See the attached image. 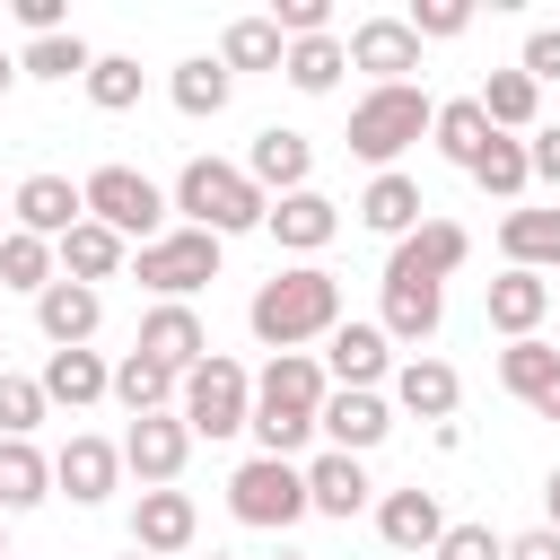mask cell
<instances>
[{
  "label": "cell",
  "mask_w": 560,
  "mask_h": 560,
  "mask_svg": "<svg viewBox=\"0 0 560 560\" xmlns=\"http://www.w3.org/2000/svg\"><path fill=\"white\" fill-rule=\"evenodd\" d=\"M332 324H341V280L324 271V262H289V271H271L254 298H245V332L280 359V350H306V341H332Z\"/></svg>",
  "instance_id": "1"
},
{
  "label": "cell",
  "mask_w": 560,
  "mask_h": 560,
  "mask_svg": "<svg viewBox=\"0 0 560 560\" xmlns=\"http://www.w3.org/2000/svg\"><path fill=\"white\" fill-rule=\"evenodd\" d=\"M324 394H332L324 359H315V350H280V359L254 376V438H262V455H289V464H298V446H306L315 420H324Z\"/></svg>",
  "instance_id": "2"
},
{
  "label": "cell",
  "mask_w": 560,
  "mask_h": 560,
  "mask_svg": "<svg viewBox=\"0 0 560 560\" xmlns=\"http://www.w3.org/2000/svg\"><path fill=\"white\" fill-rule=\"evenodd\" d=\"M175 210H184V228H210V236L228 245V236H245V228L271 219V192H262L245 166H228V158H184Z\"/></svg>",
  "instance_id": "3"
},
{
  "label": "cell",
  "mask_w": 560,
  "mask_h": 560,
  "mask_svg": "<svg viewBox=\"0 0 560 560\" xmlns=\"http://www.w3.org/2000/svg\"><path fill=\"white\" fill-rule=\"evenodd\" d=\"M429 122H438V96L402 79V88H368V96L350 105V131H341V140H350V158H368V166L385 175V166H394Z\"/></svg>",
  "instance_id": "4"
},
{
  "label": "cell",
  "mask_w": 560,
  "mask_h": 560,
  "mask_svg": "<svg viewBox=\"0 0 560 560\" xmlns=\"http://www.w3.org/2000/svg\"><path fill=\"white\" fill-rule=\"evenodd\" d=\"M228 516L254 525V534H289L298 516H315L306 464H289V455H245V464L228 472Z\"/></svg>",
  "instance_id": "5"
},
{
  "label": "cell",
  "mask_w": 560,
  "mask_h": 560,
  "mask_svg": "<svg viewBox=\"0 0 560 560\" xmlns=\"http://www.w3.org/2000/svg\"><path fill=\"white\" fill-rule=\"evenodd\" d=\"M79 192H88V219H96V228H114L131 254L166 236V210H175V192H158L140 166H96Z\"/></svg>",
  "instance_id": "6"
},
{
  "label": "cell",
  "mask_w": 560,
  "mask_h": 560,
  "mask_svg": "<svg viewBox=\"0 0 560 560\" xmlns=\"http://www.w3.org/2000/svg\"><path fill=\"white\" fill-rule=\"evenodd\" d=\"M131 280H140L158 306H192V289L219 280V236H210V228H166L158 245L131 254Z\"/></svg>",
  "instance_id": "7"
},
{
  "label": "cell",
  "mask_w": 560,
  "mask_h": 560,
  "mask_svg": "<svg viewBox=\"0 0 560 560\" xmlns=\"http://www.w3.org/2000/svg\"><path fill=\"white\" fill-rule=\"evenodd\" d=\"M175 411H184V429H192V438H236V429H254V376H245L228 350H210V359L184 376Z\"/></svg>",
  "instance_id": "8"
},
{
  "label": "cell",
  "mask_w": 560,
  "mask_h": 560,
  "mask_svg": "<svg viewBox=\"0 0 560 560\" xmlns=\"http://www.w3.org/2000/svg\"><path fill=\"white\" fill-rule=\"evenodd\" d=\"M464 262H472V236H464L455 219H420V228L385 254V280H429V289H446Z\"/></svg>",
  "instance_id": "9"
},
{
  "label": "cell",
  "mask_w": 560,
  "mask_h": 560,
  "mask_svg": "<svg viewBox=\"0 0 560 560\" xmlns=\"http://www.w3.org/2000/svg\"><path fill=\"white\" fill-rule=\"evenodd\" d=\"M184 455H192L184 411H149V420H131V429H122V472H140V490H175Z\"/></svg>",
  "instance_id": "10"
},
{
  "label": "cell",
  "mask_w": 560,
  "mask_h": 560,
  "mask_svg": "<svg viewBox=\"0 0 560 560\" xmlns=\"http://www.w3.org/2000/svg\"><path fill=\"white\" fill-rule=\"evenodd\" d=\"M324 376H332V385H368V394H376V385L394 376V341H385V324H376V315H341V324H332V341H324Z\"/></svg>",
  "instance_id": "11"
},
{
  "label": "cell",
  "mask_w": 560,
  "mask_h": 560,
  "mask_svg": "<svg viewBox=\"0 0 560 560\" xmlns=\"http://www.w3.org/2000/svg\"><path fill=\"white\" fill-rule=\"evenodd\" d=\"M350 70H368V88H402V79L420 70L411 18H359V26H350Z\"/></svg>",
  "instance_id": "12"
},
{
  "label": "cell",
  "mask_w": 560,
  "mask_h": 560,
  "mask_svg": "<svg viewBox=\"0 0 560 560\" xmlns=\"http://www.w3.org/2000/svg\"><path fill=\"white\" fill-rule=\"evenodd\" d=\"M262 228H271V245H280V254H298V262H315V254H324V245L341 236V201H324V192L306 184V192H280Z\"/></svg>",
  "instance_id": "13"
},
{
  "label": "cell",
  "mask_w": 560,
  "mask_h": 560,
  "mask_svg": "<svg viewBox=\"0 0 560 560\" xmlns=\"http://www.w3.org/2000/svg\"><path fill=\"white\" fill-rule=\"evenodd\" d=\"M315 429H324L341 455H368V446H385V429H394V394H368V385H332Z\"/></svg>",
  "instance_id": "14"
},
{
  "label": "cell",
  "mask_w": 560,
  "mask_h": 560,
  "mask_svg": "<svg viewBox=\"0 0 560 560\" xmlns=\"http://www.w3.org/2000/svg\"><path fill=\"white\" fill-rule=\"evenodd\" d=\"M114 481H122V446L114 438H70L61 455H52V490L70 499V508H96V499H114Z\"/></svg>",
  "instance_id": "15"
},
{
  "label": "cell",
  "mask_w": 560,
  "mask_h": 560,
  "mask_svg": "<svg viewBox=\"0 0 560 560\" xmlns=\"http://www.w3.org/2000/svg\"><path fill=\"white\" fill-rule=\"evenodd\" d=\"M192 534H201V508L184 490H140L131 499V551L175 560V551H192Z\"/></svg>",
  "instance_id": "16"
},
{
  "label": "cell",
  "mask_w": 560,
  "mask_h": 560,
  "mask_svg": "<svg viewBox=\"0 0 560 560\" xmlns=\"http://www.w3.org/2000/svg\"><path fill=\"white\" fill-rule=\"evenodd\" d=\"M376 534H385V551H402V560H420V551H438L446 542V508H438V490H385L376 499Z\"/></svg>",
  "instance_id": "17"
},
{
  "label": "cell",
  "mask_w": 560,
  "mask_h": 560,
  "mask_svg": "<svg viewBox=\"0 0 560 560\" xmlns=\"http://www.w3.org/2000/svg\"><path fill=\"white\" fill-rule=\"evenodd\" d=\"M9 219H18L26 236H52V245H61V236L88 219V192H79L70 175H26V184L9 192Z\"/></svg>",
  "instance_id": "18"
},
{
  "label": "cell",
  "mask_w": 560,
  "mask_h": 560,
  "mask_svg": "<svg viewBox=\"0 0 560 560\" xmlns=\"http://www.w3.org/2000/svg\"><path fill=\"white\" fill-rule=\"evenodd\" d=\"M245 175L280 201V192H306V175H315V140L306 131H289V122H271V131H254V149H245Z\"/></svg>",
  "instance_id": "19"
},
{
  "label": "cell",
  "mask_w": 560,
  "mask_h": 560,
  "mask_svg": "<svg viewBox=\"0 0 560 560\" xmlns=\"http://www.w3.org/2000/svg\"><path fill=\"white\" fill-rule=\"evenodd\" d=\"M96 324H105V298H96L88 280H52V289L35 298V332H44L52 350H88Z\"/></svg>",
  "instance_id": "20"
},
{
  "label": "cell",
  "mask_w": 560,
  "mask_h": 560,
  "mask_svg": "<svg viewBox=\"0 0 560 560\" xmlns=\"http://www.w3.org/2000/svg\"><path fill=\"white\" fill-rule=\"evenodd\" d=\"M131 350H140V359H158V368H175V376H192V368L210 359V332H201V315H192V306H149Z\"/></svg>",
  "instance_id": "21"
},
{
  "label": "cell",
  "mask_w": 560,
  "mask_h": 560,
  "mask_svg": "<svg viewBox=\"0 0 560 560\" xmlns=\"http://www.w3.org/2000/svg\"><path fill=\"white\" fill-rule=\"evenodd\" d=\"M455 402H464V376L446 368V359H402L394 368V411H411V420H455Z\"/></svg>",
  "instance_id": "22"
},
{
  "label": "cell",
  "mask_w": 560,
  "mask_h": 560,
  "mask_svg": "<svg viewBox=\"0 0 560 560\" xmlns=\"http://www.w3.org/2000/svg\"><path fill=\"white\" fill-rule=\"evenodd\" d=\"M306 499H315V516H359L368 499H376V481H368V464L359 455H341V446H324L315 464H306Z\"/></svg>",
  "instance_id": "23"
},
{
  "label": "cell",
  "mask_w": 560,
  "mask_h": 560,
  "mask_svg": "<svg viewBox=\"0 0 560 560\" xmlns=\"http://www.w3.org/2000/svg\"><path fill=\"white\" fill-rule=\"evenodd\" d=\"M376 324H385V341H438V324H446V289H429V280H385V306H376Z\"/></svg>",
  "instance_id": "24"
},
{
  "label": "cell",
  "mask_w": 560,
  "mask_h": 560,
  "mask_svg": "<svg viewBox=\"0 0 560 560\" xmlns=\"http://www.w3.org/2000/svg\"><path fill=\"white\" fill-rule=\"evenodd\" d=\"M420 210H429V201H420V184H411L402 166L368 175V192H359V228H376V236H394V245L420 228Z\"/></svg>",
  "instance_id": "25"
},
{
  "label": "cell",
  "mask_w": 560,
  "mask_h": 560,
  "mask_svg": "<svg viewBox=\"0 0 560 560\" xmlns=\"http://www.w3.org/2000/svg\"><path fill=\"white\" fill-rule=\"evenodd\" d=\"M542 315H551V280H542V271H499V280H490V332L534 341Z\"/></svg>",
  "instance_id": "26"
},
{
  "label": "cell",
  "mask_w": 560,
  "mask_h": 560,
  "mask_svg": "<svg viewBox=\"0 0 560 560\" xmlns=\"http://www.w3.org/2000/svg\"><path fill=\"white\" fill-rule=\"evenodd\" d=\"M105 394H114V368H105L96 350H44V402L88 411V402H105Z\"/></svg>",
  "instance_id": "27"
},
{
  "label": "cell",
  "mask_w": 560,
  "mask_h": 560,
  "mask_svg": "<svg viewBox=\"0 0 560 560\" xmlns=\"http://www.w3.org/2000/svg\"><path fill=\"white\" fill-rule=\"evenodd\" d=\"M122 271H131V245H122L114 228L79 219V228L61 236V280H88V289H96V280H122Z\"/></svg>",
  "instance_id": "28"
},
{
  "label": "cell",
  "mask_w": 560,
  "mask_h": 560,
  "mask_svg": "<svg viewBox=\"0 0 560 560\" xmlns=\"http://www.w3.org/2000/svg\"><path fill=\"white\" fill-rule=\"evenodd\" d=\"M499 254H508V271H560V210H508Z\"/></svg>",
  "instance_id": "29"
},
{
  "label": "cell",
  "mask_w": 560,
  "mask_h": 560,
  "mask_svg": "<svg viewBox=\"0 0 560 560\" xmlns=\"http://www.w3.org/2000/svg\"><path fill=\"white\" fill-rule=\"evenodd\" d=\"M52 499V455H35V438H0V516H26Z\"/></svg>",
  "instance_id": "30"
},
{
  "label": "cell",
  "mask_w": 560,
  "mask_h": 560,
  "mask_svg": "<svg viewBox=\"0 0 560 560\" xmlns=\"http://www.w3.org/2000/svg\"><path fill=\"white\" fill-rule=\"evenodd\" d=\"M166 96H175V114H192V122H210V114H228V96H236V79H228V61H219V52H192V61H175V79H166Z\"/></svg>",
  "instance_id": "31"
},
{
  "label": "cell",
  "mask_w": 560,
  "mask_h": 560,
  "mask_svg": "<svg viewBox=\"0 0 560 560\" xmlns=\"http://www.w3.org/2000/svg\"><path fill=\"white\" fill-rule=\"evenodd\" d=\"M429 140H438V158H446V166H464V175H472V158H481L499 131H490L481 96H446V105H438V122H429Z\"/></svg>",
  "instance_id": "32"
},
{
  "label": "cell",
  "mask_w": 560,
  "mask_h": 560,
  "mask_svg": "<svg viewBox=\"0 0 560 560\" xmlns=\"http://www.w3.org/2000/svg\"><path fill=\"white\" fill-rule=\"evenodd\" d=\"M472 96H481L490 131H508V140H525V131H534V114H542V88H534L525 70H490V79H481Z\"/></svg>",
  "instance_id": "33"
},
{
  "label": "cell",
  "mask_w": 560,
  "mask_h": 560,
  "mask_svg": "<svg viewBox=\"0 0 560 560\" xmlns=\"http://www.w3.org/2000/svg\"><path fill=\"white\" fill-rule=\"evenodd\" d=\"M61 280V245L52 236H26V228H9L0 236V289H26V298H44Z\"/></svg>",
  "instance_id": "34"
},
{
  "label": "cell",
  "mask_w": 560,
  "mask_h": 560,
  "mask_svg": "<svg viewBox=\"0 0 560 560\" xmlns=\"http://www.w3.org/2000/svg\"><path fill=\"white\" fill-rule=\"evenodd\" d=\"M341 70H350V44H341V35H306V44H289V61H280V79H289L298 96H332Z\"/></svg>",
  "instance_id": "35"
},
{
  "label": "cell",
  "mask_w": 560,
  "mask_h": 560,
  "mask_svg": "<svg viewBox=\"0 0 560 560\" xmlns=\"http://www.w3.org/2000/svg\"><path fill=\"white\" fill-rule=\"evenodd\" d=\"M175 394H184V376H175V368H158V359H140V350L114 368V402H122L131 420H149V411H175Z\"/></svg>",
  "instance_id": "36"
},
{
  "label": "cell",
  "mask_w": 560,
  "mask_h": 560,
  "mask_svg": "<svg viewBox=\"0 0 560 560\" xmlns=\"http://www.w3.org/2000/svg\"><path fill=\"white\" fill-rule=\"evenodd\" d=\"M499 385H508V394L534 411V402L560 385V350H551L542 332H534V341H508V350H499Z\"/></svg>",
  "instance_id": "37"
},
{
  "label": "cell",
  "mask_w": 560,
  "mask_h": 560,
  "mask_svg": "<svg viewBox=\"0 0 560 560\" xmlns=\"http://www.w3.org/2000/svg\"><path fill=\"white\" fill-rule=\"evenodd\" d=\"M219 61H228V79H236V70H280V61H289V35H280L271 18H228Z\"/></svg>",
  "instance_id": "38"
},
{
  "label": "cell",
  "mask_w": 560,
  "mask_h": 560,
  "mask_svg": "<svg viewBox=\"0 0 560 560\" xmlns=\"http://www.w3.org/2000/svg\"><path fill=\"white\" fill-rule=\"evenodd\" d=\"M472 184L490 192V201H525V184H534V158H525V140H490L481 158H472Z\"/></svg>",
  "instance_id": "39"
},
{
  "label": "cell",
  "mask_w": 560,
  "mask_h": 560,
  "mask_svg": "<svg viewBox=\"0 0 560 560\" xmlns=\"http://www.w3.org/2000/svg\"><path fill=\"white\" fill-rule=\"evenodd\" d=\"M88 70H96V52H88L79 35H35V44L18 52V79H52V88H61V79H88Z\"/></svg>",
  "instance_id": "40"
},
{
  "label": "cell",
  "mask_w": 560,
  "mask_h": 560,
  "mask_svg": "<svg viewBox=\"0 0 560 560\" xmlns=\"http://www.w3.org/2000/svg\"><path fill=\"white\" fill-rule=\"evenodd\" d=\"M79 88H88L96 114H131V105H140V61H131V52H96V70H88Z\"/></svg>",
  "instance_id": "41"
},
{
  "label": "cell",
  "mask_w": 560,
  "mask_h": 560,
  "mask_svg": "<svg viewBox=\"0 0 560 560\" xmlns=\"http://www.w3.org/2000/svg\"><path fill=\"white\" fill-rule=\"evenodd\" d=\"M44 376H18V368H0V438H35L44 429Z\"/></svg>",
  "instance_id": "42"
},
{
  "label": "cell",
  "mask_w": 560,
  "mask_h": 560,
  "mask_svg": "<svg viewBox=\"0 0 560 560\" xmlns=\"http://www.w3.org/2000/svg\"><path fill=\"white\" fill-rule=\"evenodd\" d=\"M464 26H472L464 0H411V35H420V44H455Z\"/></svg>",
  "instance_id": "43"
},
{
  "label": "cell",
  "mask_w": 560,
  "mask_h": 560,
  "mask_svg": "<svg viewBox=\"0 0 560 560\" xmlns=\"http://www.w3.org/2000/svg\"><path fill=\"white\" fill-rule=\"evenodd\" d=\"M429 560H508V542H499L490 525H446V542H438Z\"/></svg>",
  "instance_id": "44"
},
{
  "label": "cell",
  "mask_w": 560,
  "mask_h": 560,
  "mask_svg": "<svg viewBox=\"0 0 560 560\" xmlns=\"http://www.w3.org/2000/svg\"><path fill=\"white\" fill-rule=\"evenodd\" d=\"M516 70H525L534 88H551V79H560V26H534L525 52H516Z\"/></svg>",
  "instance_id": "45"
},
{
  "label": "cell",
  "mask_w": 560,
  "mask_h": 560,
  "mask_svg": "<svg viewBox=\"0 0 560 560\" xmlns=\"http://www.w3.org/2000/svg\"><path fill=\"white\" fill-rule=\"evenodd\" d=\"M525 158H534V184L560 192V122H534V131H525Z\"/></svg>",
  "instance_id": "46"
},
{
  "label": "cell",
  "mask_w": 560,
  "mask_h": 560,
  "mask_svg": "<svg viewBox=\"0 0 560 560\" xmlns=\"http://www.w3.org/2000/svg\"><path fill=\"white\" fill-rule=\"evenodd\" d=\"M9 9H18L26 44H35V35H70V26H61V0H9Z\"/></svg>",
  "instance_id": "47"
},
{
  "label": "cell",
  "mask_w": 560,
  "mask_h": 560,
  "mask_svg": "<svg viewBox=\"0 0 560 560\" xmlns=\"http://www.w3.org/2000/svg\"><path fill=\"white\" fill-rule=\"evenodd\" d=\"M508 560H560V534L551 525H525V534H508Z\"/></svg>",
  "instance_id": "48"
},
{
  "label": "cell",
  "mask_w": 560,
  "mask_h": 560,
  "mask_svg": "<svg viewBox=\"0 0 560 560\" xmlns=\"http://www.w3.org/2000/svg\"><path fill=\"white\" fill-rule=\"evenodd\" d=\"M542 525L560 534V464H551V481H542Z\"/></svg>",
  "instance_id": "49"
},
{
  "label": "cell",
  "mask_w": 560,
  "mask_h": 560,
  "mask_svg": "<svg viewBox=\"0 0 560 560\" xmlns=\"http://www.w3.org/2000/svg\"><path fill=\"white\" fill-rule=\"evenodd\" d=\"M534 420H560V385H551V394H542V402H534Z\"/></svg>",
  "instance_id": "50"
},
{
  "label": "cell",
  "mask_w": 560,
  "mask_h": 560,
  "mask_svg": "<svg viewBox=\"0 0 560 560\" xmlns=\"http://www.w3.org/2000/svg\"><path fill=\"white\" fill-rule=\"evenodd\" d=\"M9 88H18V52H0V96H9Z\"/></svg>",
  "instance_id": "51"
},
{
  "label": "cell",
  "mask_w": 560,
  "mask_h": 560,
  "mask_svg": "<svg viewBox=\"0 0 560 560\" xmlns=\"http://www.w3.org/2000/svg\"><path fill=\"white\" fill-rule=\"evenodd\" d=\"M0 560H9V516H0Z\"/></svg>",
  "instance_id": "52"
},
{
  "label": "cell",
  "mask_w": 560,
  "mask_h": 560,
  "mask_svg": "<svg viewBox=\"0 0 560 560\" xmlns=\"http://www.w3.org/2000/svg\"><path fill=\"white\" fill-rule=\"evenodd\" d=\"M9 228H18V219H9V210H0V236H9Z\"/></svg>",
  "instance_id": "53"
},
{
  "label": "cell",
  "mask_w": 560,
  "mask_h": 560,
  "mask_svg": "<svg viewBox=\"0 0 560 560\" xmlns=\"http://www.w3.org/2000/svg\"><path fill=\"white\" fill-rule=\"evenodd\" d=\"M271 560H306V551H271Z\"/></svg>",
  "instance_id": "54"
},
{
  "label": "cell",
  "mask_w": 560,
  "mask_h": 560,
  "mask_svg": "<svg viewBox=\"0 0 560 560\" xmlns=\"http://www.w3.org/2000/svg\"><path fill=\"white\" fill-rule=\"evenodd\" d=\"M122 560H149V551H122Z\"/></svg>",
  "instance_id": "55"
},
{
  "label": "cell",
  "mask_w": 560,
  "mask_h": 560,
  "mask_svg": "<svg viewBox=\"0 0 560 560\" xmlns=\"http://www.w3.org/2000/svg\"><path fill=\"white\" fill-rule=\"evenodd\" d=\"M210 560H228V551H210Z\"/></svg>",
  "instance_id": "56"
}]
</instances>
